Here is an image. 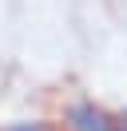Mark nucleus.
<instances>
[{
	"mask_svg": "<svg viewBox=\"0 0 127 131\" xmlns=\"http://www.w3.org/2000/svg\"><path fill=\"white\" fill-rule=\"evenodd\" d=\"M71 127L76 131H115V123L91 103H76L71 107Z\"/></svg>",
	"mask_w": 127,
	"mask_h": 131,
	"instance_id": "nucleus-1",
	"label": "nucleus"
},
{
	"mask_svg": "<svg viewBox=\"0 0 127 131\" xmlns=\"http://www.w3.org/2000/svg\"><path fill=\"white\" fill-rule=\"evenodd\" d=\"M8 131H44L40 123H20V127H8Z\"/></svg>",
	"mask_w": 127,
	"mask_h": 131,
	"instance_id": "nucleus-2",
	"label": "nucleus"
}]
</instances>
